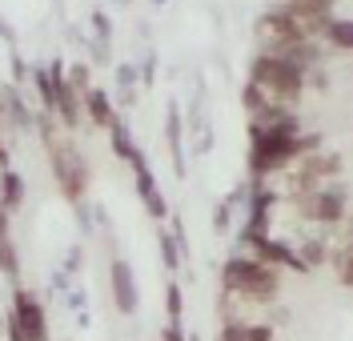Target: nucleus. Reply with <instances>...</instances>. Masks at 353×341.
<instances>
[{"label": "nucleus", "instance_id": "f257e3e1", "mask_svg": "<svg viewBox=\"0 0 353 341\" xmlns=\"http://www.w3.org/2000/svg\"><path fill=\"white\" fill-rule=\"evenodd\" d=\"M221 293L241 297L249 305H273L281 297V269L253 261L249 253H233L221 265Z\"/></svg>", "mask_w": 353, "mask_h": 341}, {"label": "nucleus", "instance_id": "f03ea898", "mask_svg": "<svg viewBox=\"0 0 353 341\" xmlns=\"http://www.w3.org/2000/svg\"><path fill=\"white\" fill-rule=\"evenodd\" d=\"M249 85H257L273 109H297V101L305 96V72L289 61L253 52L249 56Z\"/></svg>", "mask_w": 353, "mask_h": 341}, {"label": "nucleus", "instance_id": "7ed1b4c3", "mask_svg": "<svg viewBox=\"0 0 353 341\" xmlns=\"http://www.w3.org/2000/svg\"><path fill=\"white\" fill-rule=\"evenodd\" d=\"M289 205L301 221L333 229L345 225V217H350V189H345V181H325L317 189H305V193H289Z\"/></svg>", "mask_w": 353, "mask_h": 341}, {"label": "nucleus", "instance_id": "20e7f679", "mask_svg": "<svg viewBox=\"0 0 353 341\" xmlns=\"http://www.w3.org/2000/svg\"><path fill=\"white\" fill-rule=\"evenodd\" d=\"M44 149H48L52 177H57V185H61V193L68 197V205H81L85 201V193H88V181H92L81 145H77L68 133H57L52 141H44Z\"/></svg>", "mask_w": 353, "mask_h": 341}, {"label": "nucleus", "instance_id": "39448f33", "mask_svg": "<svg viewBox=\"0 0 353 341\" xmlns=\"http://www.w3.org/2000/svg\"><path fill=\"white\" fill-rule=\"evenodd\" d=\"M253 41H257V52H277V48L293 45V41H317L309 37V28L301 21H293L285 8H265L261 17L253 21Z\"/></svg>", "mask_w": 353, "mask_h": 341}, {"label": "nucleus", "instance_id": "423d86ee", "mask_svg": "<svg viewBox=\"0 0 353 341\" xmlns=\"http://www.w3.org/2000/svg\"><path fill=\"white\" fill-rule=\"evenodd\" d=\"M273 205H277V189L269 181H249L245 185V221H241V245L253 237H269L273 225Z\"/></svg>", "mask_w": 353, "mask_h": 341}, {"label": "nucleus", "instance_id": "0eeeda50", "mask_svg": "<svg viewBox=\"0 0 353 341\" xmlns=\"http://www.w3.org/2000/svg\"><path fill=\"white\" fill-rule=\"evenodd\" d=\"M8 313L17 318L24 341H52L48 313H44V301H41L37 289H28V285H12V305H8Z\"/></svg>", "mask_w": 353, "mask_h": 341}, {"label": "nucleus", "instance_id": "6e6552de", "mask_svg": "<svg viewBox=\"0 0 353 341\" xmlns=\"http://www.w3.org/2000/svg\"><path fill=\"white\" fill-rule=\"evenodd\" d=\"M129 165H132V177H137V197H141V205H145V213L165 225L173 213H169V201H165V193H161V185H157L153 169H149V161H145V153H141V145L132 149Z\"/></svg>", "mask_w": 353, "mask_h": 341}, {"label": "nucleus", "instance_id": "1a4fd4ad", "mask_svg": "<svg viewBox=\"0 0 353 341\" xmlns=\"http://www.w3.org/2000/svg\"><path fill=\"white\" fill-rule=\"evenodd\" d=\"M109 289H112V305H117V313H125L132 318L137 309H141V289H137V273L125 257H112L109 265Z\"/></svg>", "mask_w": 353, "mask_h": 341}, {"label": "nucleus", "instance_id": "9d476101", "mask_svg": "<svg viewBox=\"0 0 353 341\" xmlns=\"http://www.w3.org/2000/svg\"><path fill=\"white\" fill-rule=\"evenodd\" d=\"M81 105H85V121H92L97 129H109L112 121H117V105H112V92L101 89V85H92V89L81 96Z\"/></svg>", "mask_w": 353, "mask_h": 341}, {"label": "nucleus", "instance_id": "9b49d317", "mask_svg": "<svg viewBox=\"0 0 353 341\" xmlns=\"http://www.w3.org/2000/svg\"><path fill=\"white\" fill-rule=\"evenodd\" d=\"M0 113H4V125L12 129H32V109L24 105L21 85H0Z\"/></svg>", "mask_w": 353, "mask_h": 341}, {"label": "nucleus", "instance_id": "f8f14e48", "mask_svg": "<svg viewBox=\"0 0 353 341\" xmlns=\"http://www.w3.org/2000/svg\"><path fill=\"white\" fill-rule=\"evenodd\" d=\"M317 45L333 48V52H350V45H353V21H350V17H341V12H333L330 21H321Z\"/></svg>", "mask_w": 353, "mask_h": 341}, {"label": "nucleus", "instance_id": "ddd939ff", "mask_svg": "<svg viewBox=\"0 0 353 341\" xmlns=\"http://www.w3.org/2000/svg\"><path fill=\"white\" fill-rule=\"evenodd\" d=\"M0 273L8 285H21V253L12 241V229H8V213L0 209Z\"/></svg>", "mask_w": 353, "mask_h": 341}, {"label": "nucleus", "instance_id": "4468645a", "mask_svg": "<svg viewBox=\"0 0 353 341\" xmlns=\"http://www.w3.org/2000/svg\"><path fill=\"white\" fill-rule=\"evenodd\" d=\"M165 136H169L173 173L185 177V125H181V105H176V101H169V113H165Z\"/></svg>", "mask_w": 353, "mask_h": 341}, {"label": "nucleus", "instance_id": "2eb2a0df", "mask_svg": "<svg viewBox=\"0 0 353 341\" xmlns=\"http://www.w3.org/2000/svg\"><path fill=\"white\" fill-rule=\"evenodd\" d=\"M88 24H92V65H112V21L109 12H92L88 17Z\"/></svg>", "mask_w": 353, "mask_h": 341}, {"label": "nucleus", "instance_id": "dca6fc26", "mask_svg": "<svg viewBox=\"0 0 353 341\" xmlns=\"http://www.w3.org/2000/svg\"><path fill=\"white\" fill-rule=\"evenodd\" d=\"M293 253H297L301 269L313 273V269H321V265L330 261V241H325V233H309V237H301V241L293 245Z\"/></svg>", "mask_w": 353, "mask_h": 341}, {"label": "nucleus", "instance_id": "f3484780", "mask_svg": "<svg viewBox=\"0 0 353 341\" xmlns=\"http://www.w3.org/2000/svg\"><path fill=\"white\" fill-rule=\"evenodd\" d=\"M28 85L41 101V113H52V96H57V76L48 72V65H28Z\"/></svg>", "mask_w": 353, "mask_h": 341}, {"label": "nucleus", "instance_id": "a211bd4d", "mask_svg": "<svg viewBox=\"0 0 353 341\" xmlns=\"http://www.w3.org/2000/svg\"><path fill=\"white\" fill-rule=\"evenodd\" d=\"M21 201H24V177L17 169H4L0 173V209L12 213V209H21Z\"/></svg>", "mask_w": 353, "mask_h": 341}, {"label": "nucleus", "instance_id": "6ab92c4d", "mask_svg": "<svg viewBox=\"0 0 353 341\" xmlns=\"http://www.w3.org/2000/svg\"><path fill=\"white\" fill-rule=\"evenodd\" d=\"M325 265H333L337 285H353V245H350V237H345L341 245H330V261H325Z\"/></svg>", "mask_w": 353, "mask_h": 341}, {"label": "nucleus", "instance_id": "aec40b11", "mask_svg": "<svg viewBox=\"0 0 353 341\" xmlns=\"http://www.w3.org/2000/svg\"><path fill=\"white\" fill-rule=\"evenodd\" d=\"M112 81H117V89H121V101L125 105H137V85H141V72L132 61H121V65L112 68Z\"/></svg>", "mask_w": 353, "mask_h": 341}, {"label": "nucleus", "instance_id": "412c9836", "mask_svg": "<svg viewBox=\"0 0 353 341\" xmlns=\"http://www.w3.org/2000/svg\"><path fill=\"white\" fill-rule=\"evenodd\" d=\"M105 133H109V145H112V153H117L121 161H129V157H132V149H137V141H132V129H129V121H121V116H117V121H112V125L105 129Z\"/></svg>", "mask_w": 353, "mask_h": 341}, {"label": "nucleus", "instance_id": "4be33fe9", "mask_svg": "<svg viewBox=\"0 0 353 341\" xmlns=\"http://www.w3.org/2000/svg\"><path fill=\"white\" fill-rule=\"evenodd\" d=\"M157 249H161V265H165L169 273H176V269H181L185 253H181V245L173 241V233H169L165 225H161V237H157Z\"/></svg>", "mask_w": 353, "mask_h": 341}, {"label": "nucleus", "instance_id": "5701e85b", "mask_svg": "<svg viewBox=\"0 0 353 341\" xmlns=\"http://www.w3.org/2000/svg\"><path fill=\"white\" fill-rule=\"evenodd\" d=\"M165 325H185V297L176 281H165Z\"/></svg>", "mask_w": 353, "mask_h": 341}, {"label": "nucleus", "instance_id": "b1692460", "mask_svg": "<svg viewBox=\"0 0 353 341\" xmlns=\"http://www.w3.org/2000/svg\"><path fill=\"white\" fill-rule=\"evenodd\" d=\"M65 81H68V85H72L77 92H81V96H85V92L97 85V81H92V65H88V61H68Z\"/></svg>", "mask_w": 353, "mask_h": 341}, {"label": "nucleus", "instance_id": "393cba45", "mask_svg": "<svg viewBox=\"0 0 353 341\" xmlns=\"http://www.w3.org/2000/svg\"><path fill=\"white\" fill-rule=\"evenodd\" d=\"M241 109H245V116L253 121V116H261L265 109H273V105L261 96V89H257V85H249V81H245V85H241Z\"/></svg>", "mask_w": 353, "mask_h": 341}, {"label": "nucleus", "instance_id": "a878e982", "mask_svg": "<svg viewBox=\"0 0 353 341\" xmlns=\"http://www.w3.org/2000/svg\"><path fill=\"white\" fill-rule=\"evenodd\" d=\"M245 325H249V321H241V318H229V321H221V329H217V341H245Z\"/></svg>", "mask_w": 353, "mask_h": 341}, {"label": "nucleus", "instance_id": "bb28decb", "mask_svg": "<svg viewBox=\"0 0 353 341\" xmlns=\"http://www.w3.org/2000/svg\"><path fill=\"white\" fill-rule=\"evenodd\" d=\"M245 341H277V333L269 321H253V325H245Z\"/></svg>", "mask_w": 353, "mask_h": 341}, {"label": "nucleus", "instance_id": "cd10ccee", "mask_svg": "<svg viewBox=\"0 0 353 341\" xmlns=\"http://www.w3.org/2000/svg\"><path fill=\"white\" fill-rule=\"evenodd\" d=\"M8 65H12V81H8V85H21L24 76H28V65L21 61V52H12V56H8Z\"/></svg>", "mask_w": 353, "mask_h": 341}, {"label": "nucleus", "instance_id": "c85d7f7f", "mask_svg": "<svg viewBox=\"0 0 353 341\" xmlns=\"http://www.w3.org/2000/svg\"><path fill=\"white\" fill-rule=\"evenodd\" d=\"M137 72H141V85H153V81H157V56H153V52L145 56V65L137 68Z\"/></svg>", "mask_w": 353, "mask_h": 341}, {"label": "nucleus", "instance_id": "c756f323", "mask_svg": "<svg viewBox=\"0 0 353 341\" xmlns=\"http://www.w3.org/2000/svg\"><path fill=\"white\" fill-rule=\"evenodd\" d=\"M161 341H189V333H185V325H165Z\"/></svg>", "mask_w": 353, "mask_h": 341}, {"label": "nucleus", "instance_id": "7c9ffc66", "mask_svg": "<svg viewBox=\"0 0 353 341\" xmlns=\"http://www.w3.org/2000/svg\"><path fill=\"white\" fill-rule=\"evenodd\" d=\"M4 333H8V341H24L21 325H17V318H12V313H4Z\"/></svg>", "mask_w": 353, "mask_h": 341}, {"label": "nucleus", "instance_id": "2f4dec72", "mask_svg": "<svg viewBox=\"0 0 353 341\" xmlns=\"http://www.w3.org/2000/svg\"><path fill=\"white\" fill-rule=\"evenodd\" d=\"M81 261H85V253H81V249H72V253L65 257V269H61V273H68V277H72V273L81 269Z\"/></svg>", "mask_w": 353, "mask_h": 341}, {"label": "nucleus", "instance_id": "473e14b6", "mask_svg": "<svg viewBox=\"0 0 353 341\" xmlns=\"http://www.w3.org/2000/svg\"><path fill=\"white\" fill-rule=\"evenodd\" d=\"M0 37H4L8 45H17V28H12V24L4 21V17H0Z\"/></svg>", "mask_w": 353, "mask_h": 341}, {"label": "nucleus", "instance_id": "72a5a7b5", "mask_svg": "<svg viewBox=\"0 0 353 341\" xmlns=\"http://www.w3.org/2000/svg\"><path fill=\"white\" fill-rule=\"evenodd\" d=\"M0 169H8V149H4V136H0Z\"/></svg>", "mask_w": 353, "mask_h": 341}, {"label": "nucleus", "instance_id": "f704fd0d", "mask_svg": "<svg viewBox=\"0 0 353 341\" xmlns=\"http://www.w3.org/2000/svg\"><path fill=\"white\" fill-rule=\"evenodd\" d=\"M153 4H157V8H161V4H169V0H153Z\"/></svg>", "mask_w": 353, "mask_h": 341}, {"label": "nucleus", "instance_id": "c9c22d12", "mask_svg": "<svg viewBox=\"0 0 353 341\" xmlns=\"http://www.w3.org/2000/svg\"><path fill=\"white\" fill-rule=\"evenodd\" d=\"M189 341H201V338H193V333H189Z\"/></svg>", "mask_w": 353, "mask_h": 341}]
</instances>
